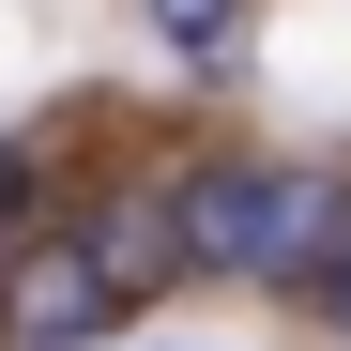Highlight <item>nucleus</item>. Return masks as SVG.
I'll use <instances>...</instances> for the list:
<instances>
[{
  "instance_id": "7ed1b4c3",
  "label": "nucleus",
  "mask_w": 351,
  "mask_h": 351,
  "mask_svg": "<svg viewBox=\"0 0 351 351\" xmlns=\"http://www.w3.org/2000/svg\"><path fill=\"white\" fill-rule=\"evenodd\" d=\"M229 16H245V0H153V31H168V46H229Z\"/></svg>"
},
{
  "instance_id": "f03ea898",
  "label": "nucleus",
  "mask_w": 351,
  "mask_h": 351,
  "mask_svg": "<svg viewBox=\"0 0 351 351\" xmlns=\"http://www.w3.org/2000/svg\"><path fill=\"white\" fill-rule=\"evenodd\" d=\"M107 306H123V275H107V260H77V245H31V260H16V306H0V321H16L31 351H62V336H92Z\"/></svg>"
},
{
  "instance_id": "39448f33",
  "label": "nucleus",
  "mask_w": 351,
  "mask_h": 351,
  "mask_svg": "<svg viewBox=\"0 0 351 351\" xmlns=\"http://www.w3.org/2000/svg\"><path fill=\"white\" fill-rule=\"evenodd\" d=\"M321 306H336V336H351V275H336V290H321Z\"/></svg>"
},
{
  "instance_id": "f257e3e1",
  "label": "nucleus",
  "mask_w": 351,
  "mask_h": 351,
  "mask_svg": "<svg viewBox=\"0 0 351 351\" xmlns=\"http://www.w3.org/2000/svg\"><path fill=\"white\" fill-rule=\"evenodd\" d=\"M168 229H184V260L214 275H275V290H336L351 275V199L321 184V168H199L184 199H168Z\"/></svg>"
},
{
  "instance_id": "20e7f679",
  "label": "nucleus",
  "mask_w": 351,
  "mask_h": 351,
  "mask_svg": "<svg viewBox=\"0 0 351 351\" xmlns=\"http://www.w3.org/2000/svg\"><path fill=\"white\" fill-rule=\"evenodd\" d=\"M0 229H31V168L16 153H0Z\"/></svg>"
}]
</instances>
